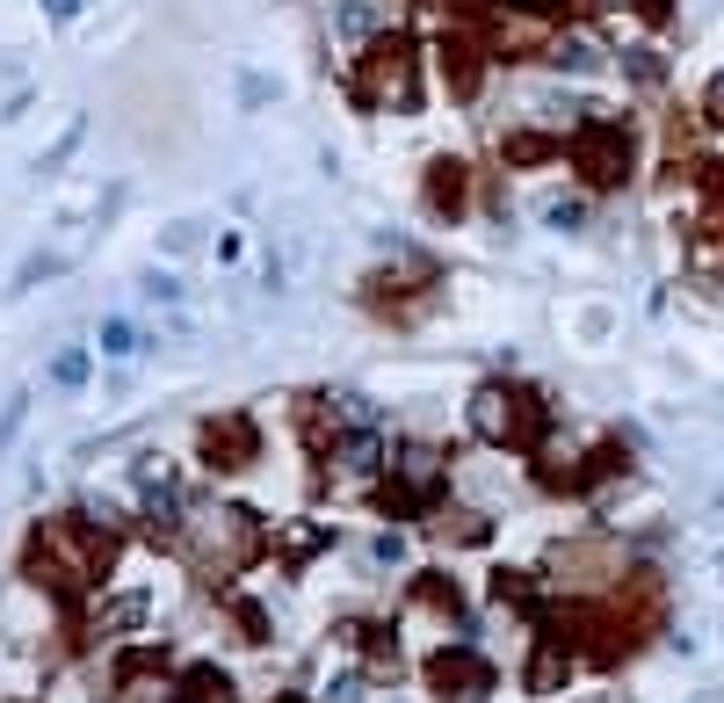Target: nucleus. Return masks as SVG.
I'll use <instances>...</instances> for the list:
<instances>
[{
	"mask_svg": "<svg viewBox=\"0 0 724 703\" xmlns=\"http://www.w3.org/2000/svg\"><path fill=\"white\" fill-rule=\"evenodd\" d=\"M572 160H580V175L594 189H616L623 167H630V131L623 123H586L580 139H572Z\"/></svg>",
	"mask_w": 724,
	"mask_h": 703,
	"instance_id": "1",
	"label": "nucleus"
},
{
	"mask_svg": "<svg viewBox=\"0 0 724 703\" xmlns=\"http://www.w3.org/2000/svg\"><path fill=\"white\" fill-rule=\"evenodd\" d=\"M471 428H479L485 442H522L529 436V414H522V399L507 385H485L479 399H471Z\"/></svg>",
	"mask_w": 724,
	"mask_h": 703,
	"instance_id": "2",
	"label": "nucleus"
},
{
	"mask_svg": "<svg viewBox=\"0 0 724 703\" xmlns=\"http://www.w3.org/2000/svg\"><path fill=\"white\" fill-rule=\"evenodd\" d=\"M406 66H414V58H406V44H377V52H370V73H377V80H362V102H414V80H406Z\"/></svg>",
	"mask_w": 724,
	"mask_h": 703,
	"instance_id": "3",
	"label": "nucleus"
},
{
	"mask_svg": "<svg viewBox=\"0 0 724 703\" xmlns=\"http://www.w3.org/2000/svg\"><path fill=\"white\" fill-rule=\"evenodd\" d=\"M333 464H341V472H348V479H370V472H377V464H384V442H377V428L362 421V428H355V436H348V442H341V450H333Z\"/></svg>",
	"mask_w": 724,
	"mask_h": 703,
	"instance_id": "4",
	"label": "nucleus"
},
{
	"mask_svg": "<svg viewBox=\"0 0 724 703\" xmlns=\"http://www.w3.org/2000/svg\"><path fill=\"white\" fill-rule=\"evenodd\" d=\"M95 349H102L109 363H131V355L145 349V334H139V327H131L123 312H109V319H102V334H95Z\"/></svg>",
	"mask_w": 724,
	"mask_h": 703,
	"instance_id": "5",
	"label": "nucleus"
},
{
	"mask_svg": "<svg viewBox=\"0 0 724 703\" xmlns=\"http://www.w3.org/2000/svg\"><path fill=\"white\" fill-rule=\"evenodd\" d=\"M428 204H435V211H449V218L464 211V167H457V160H442V167L428 175Z\"/></svg>",
	"mask_w": 724,
	"mask_h": 703,
	"instance_id": "6",
	"label": "nucleus"
},
{
	"mask_svg": "<svg viewBox=\"0 0 724 703\" xmlns=\"http://www.w3.org/2000/svg\"><path fill=\"white\" fill-rule=\"evenodd\" d=\"M87 377H95V349H58L52 355V385L58 392H80Z\"/></svg>",
	"mask_w": 724,
	"mask_h": 703,
	"instance_id": "7",
	"label": "nucleus"
},
{
	"mask_svg": "<svg viewBox=\"0 0 724 703\" xmlns=\"http://www.w3.org/2000/svg\"><path fill=\"white\" fill-rule=\"evenodd\" d=\"M333 30H341L348 44H355V36H370V30H377V8H370V0H341V8H333Z\"/></svg>",
	"mask_w": 724,
	"mask_h": 703,
	"instance_id": "8",
	"label": "nucleus"
},
{
	"mask_svg": "<svg viewBox=\"0 0 724 703\" xmlns=\"http://www.w3.org/2000/svg\"><path fill=\"white\" fill-rule=\"evenodd\" d=\"M544 226H551V232H580L586 204H580V196H551V204H544Z\"/></svg>",
	"mask_w": 724,
	"mask_h": 703,
	"instance_id": "9",
	"label": "nucleus"
},
{
	"mask_svg": "<svg viewBox=\"0 0 724 703\" xmlns=\"http://www.w3.org/2000/svg\"><path fill=\"white\" fill-rule=\"evenodd\" d=\"M189 703H232V689H224V674L196 668V674H189Z\"/></svg>",
	"mask_w": 724,
	"mask_h": 703,
	"instance_id": "10",
	"label": "nucleus"
},
{
	"mask_svg": "<svg viewBox=\"0 0 724 703\" xmlns=\"http://www.w3.org/2000/svg\"><path fill=\"white\" fill-rule=\"evenodd\" d=\"M153 305H182V276H167V268H145V283H139Z\"/></svg>",
	"mask_w": 724,
	"mask_h": 703,
	"instance_id": "11",
	"label": "nucleus"
},
{
	"mask_svg": "<svg viewBox=\"0 0 724 703\" xmlns=\"http://www.w3.org/2000/svg\"><path fill=\"white\" fill-rule=\"evenodd\" d=\"M22 421H30V392H15V399L0 406V450H8V442L22 436Z\"/></svg>",
	"mask_w": 724,
	"mask_h": 703,
	"instance_id": "12",
	"label": "nucleus"
},
{
	"mask_svg": "<svg viewBox=\"0 0 724 703\" xmlns=\"http://www.w3.org/2000/svg\"><path fill=\"white\" fill-rule=\"evenodd\" d=\"M66 268V254H30L22 262V276H15V290H30V283H44V276H58Z\"/></svg>",
	"mask_w": 724,
	"mask_h": 703,
	"instance_id": "13",
	"label": "nucleus"
},
{
	"mask_svg": "<svg viewBox=\"0 0 724 703\" xmlns=\"http://www.w3.org/2000/svg\"><path fill=\"white\" fill-rule=\"evenodd\" d=\"M139 616H145V595H123V602L102 609V631H123V624H139Z\"/></svg>",
	"mask_w": 724,
	"mask_h": 703,
	"instance_id": "14",
	"label": "nucleus"
},
{
	"mask_svg": "<svg viewBox=\"0 0 724 703\" xmlns=\"http://www.w3.org/2000/svg\"><path fill=\"white\" fill-rule=\"evenodd\" d=\"M551 66H572V73H594V52H586L580 36H572V44H558V52H551Z\"/></svg>",
	"mask_w": 724,
	"mask_h": 703,
	"instance_id": "15",
	"label": "nucleus"
},
{
	"mask_svg": "<svg viewBox=\"0 0 724 703\" xmlns=\"http://www.w3.org/2000/svg\"><path fill=\"white\" fill-rule=\"evenodd\" d=\"M558 674H566V652H551L544 646V660H536V674H529V689H551Z\"/></svg>",
	"mask_w": 724,
	"mask_h": 703,
	"instance_id": "16",
	"label": "nucleus"
},
{
	"mask_svg": "<svg viewBox=\"0 0 724 703\" xmlns=\"http://www.w3.org/2000/svg\"><path fill=\"white\" fill-rule=\"evenodd\" d=\"M196 232H204V226H196V218H182V226H167L160 240H167V254H189V246H196Z\"/></svg>",
	"mask_w": 724,
	"mask_h": 703,
	"instance_id": "17",
	"label": "nucleus"
},
{
	"mask_svg": "<svg viewBox=\"0 0 724 703\" xmlns=\"http://www.w3.org/2000/svg\"><path fill=\"white\" fill-rule=\"evenodd\" d=\"M370 559H377V565H398V559H406V545H398V537H377V545H370Z\"/></svg>",
	"mask_w": 724,
	"mask_h": 703,
	"instance_id": "18",
	"label": "nucleus"
},
{
	"mask_svg": "<svg viewBox=\"0 0 724 703\" xmlns=\"http://www.w3.org/2000/svg\"><path fill=\"white\" fill-rule=\"evenodd\" d=\"M80 8H87V0H44V15H52V22H73Z\"/></svg>",
	"mask_w": 724,
	"mask_h": 703,
	"instance_id": "19",
	"label": "nucleus"
},
{
	"mask_svg": "<svg viewBox=\"0 0 724 703\" xmlns=\"http://www.w3.org/2000/svg\"><path fill=\"white\" fill-rule=\"evenodd\" d=\"M703 109H710V117H724V73H717V80H710V95H703Z\"/></svg>",
	"mask_w": 724,
	"mask_h": 703,
	"instance_id": "20",
	"label": "nucleus"
},
{
	"mask_svg": "<svg viewBox=\"0 0 724 703\" xmlns=\"http://www.w3.org/2000/svg\"><path fill=\"white\" fill-rule=\"evenodd\" d=\"M276 703H305V696H276Z\"/></svg>",
	"mask_w": 724,
	"mask_h": 703,
	"instance_id": "21",
	"label": "nucleus"
}]
</instances>
